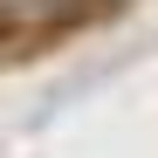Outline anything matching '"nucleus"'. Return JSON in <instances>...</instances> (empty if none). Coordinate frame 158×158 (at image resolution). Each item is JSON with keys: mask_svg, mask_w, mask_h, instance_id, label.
<instances>
[{"mask_svg": "<svg viewBox=\"0 0 158 158\" xmlns=\"http://www.w3.org/2000/svg\"><path fill=\"white\" fill-rule=\"evenodd\" d=\"M69 28H76V14L69 21H55V14H0V62L41 55V48H55Z\"/></svg>", "mask_w": 158, "mask_h": 158, "instance_id": "nucleus-1", "label": "nucleus"}]
</instances>
